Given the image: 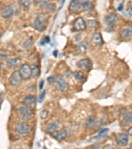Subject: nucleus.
Segmentation results:
<instances>
[{
  "mask_svg": "<svg viewBox=\"0 0 132 149\" xmlns=\"http://www.w3.org/2000/svg\"><path fill=\"white\" fill-rule=\"evenodd\" d=\"M48 17L45 13H40L36 17L34 21V27L39 31H42L46 28V24Z\"/></svg>",
  "mask_w": 132,
  "mask_h": 149,
  "instance_id": "1",
  "label": "nucleus"
},
{
  "mask_svg": "<svg viewBox=\"0 0 132 149\" xmlns=\"http://www.w3.org/2000/svg\"><path fill=\"white\" fill-rule=\"evenodd\" d=\"M19 74L22 80H26L32 77V70L31 66L27 64H25L21 66L20 70H19Z\"/></svg>",
  "mask_w": 132,
  "mask_h": 149,
  "instance_id": "2",
  "label": "nucleus"
},
{
  "mask_svg": "<svg viewBox=\"0 0 132 149\" xmlns=\"http://www.w3.org/2000/svg\"><path fill=\"white\" fill-rule=\"evenodd\" d=\"M19 114L20 118L22 119L23 121H28L31 119L32 115H33V112L32 109L29 108L25 107H21L19 109Z\"/></svg>",
  "mask_w": 132,
  "mask_h": 149,
  "instance_id": "3",
  "label": "nucleus"
},
{
  "mask_svg": "<svg viewBox=\"0 0 132 149\" xmlns=\"http://www.w3.org/2000/svg\"><path fill=\"white\" fill-rule=\"evenodd\" d=\"M55 81H56L57 87L59 91L63 92V91H65L67 90L68 88V84L62 75L57 74L56 78H55Z\"/></svg>",
  "mask_w": 132,
  "mask_h": 149,
  "instance_id": "4",
  "label": "nucleus"
},
{
  "mask_svg": "<svg viewBox=\"0 0 132 149\" xmlns=\"http://www.w3.org/2000/svg\"><path fill=\"white\" fill-rule=\"evenodd\" d=\"M73 27L77 31H83L86 29L87 24L83 19L79 17L73 22Z\"/></svg>",
  "mask_w": 132,
  "mask_h": 149,
  "instance_id": "5",
  "label": "nucleus"
},
{
  "mask_svg": "<svg viewBox=\"0 0 132 149\" xmlns=\"http://www.w3.org/2000/svg\"><path fill=\"white\" fill-rule=\"evenodd\" d=\"M22 78L21 77L19 71H15L13 72L9 78V83L13 86H17L21 84Z\"/></svg>",
  "mask_w": 132,
  "mask_h": 149,
  "instance_id": "6",
  "label": "nucleus"
},
{
  "mask_svg": "<svg viewBox=\"0 0 132 149\" xmlns=\"http://www.w3.org/2000/svg\"><path fill=\"white\" fill-rule=\"evenodd\" d=\"M15 131L17 133L21 135H27L31 131V127L27 123H22L17 125L15 127Z\"/></svg>",
  "mask_w": 132,
  "mask_h": 149,
  "instance_id": "7",
  "label": "nucleus"
},
{
  "mask_svg": "<svg viewBox=\"0 0 132 149\" xmlns=\"http://www.w3.org/2000/svg\"><path fill=\"white\" fill-rule=\"evenodd\" d=\"M36 103V97L34 95H29L27 96L23 100V104L24 105L25 107H27L29 108V109H33L35 106Z\"/></svg>",
  "mask_w": 132,
  "mask_h": 149,
  "instance_id": "8",
  "label": "nucleus"
},
{
  "mask_svg": "<svg viewBox=\"0 0 132 149\" xmlns=\"http://www.w3.org/2000/svg\"><path fill=\"white\" fill-rule=\"evenodd\" d=\"M128 136L126 133H121L117 137L116 141L118 145L127 146L128 144Z\"/></svg>",
  "mask_w": 132,
  "mask_h": 149,
  "instance_id": "9",
  "label": "nucleus"
},
{
  "mask_svg": "<svg viewBox=\"0 0 132 149\" xmlns=\"http://www.w3.org/2000/svg\"><path fill=\"white\" fill-rule=\"evenodd\" d=\"M67 135V133L65 129H61L54 132L52 133V137L59 141H62L65 139Z\"/></svg>",
  "mask_w": 132,
  "mask_h": 149,
  "instance_id": "10",
  "label": "nucleus"
},
{
  "mask_svg": "<svg viewBox=\"0 0 132 149\" xmlns=\"http://www.w3.org/2000/svg\"><path fill=\"white\" fill-rule=\"evenodd\" d=\"M91 43L93 45L99 46L103 44V40L100 33H95L91 38Z\"/></svg>",
  "mask_w": 132,
  "mask_h": 149,
  "instance_id": "11",
  "label": "nucleus"
},
{
  "mask_svg": "<svg viewBox=\"0 0 132 149\" xmlns=\"http://www.w3.org/2000/svg\"><path fill=\"white\" fill-rule=\"evenodd\" d=\"M77 66L79 68L82 69H89L91 68L93 66V63L89 59L85 58V59H82L79 60L77 64Z\"/></svg>",
  "mask_w": 132,
  "mask_h": 149,
  "instance_id": "12",
  "label": "nucleus"
},
{
  "mask_svg": "<svg viewBox=\"0 0 132 149\" xmlns=\"http://www.w3.org/2000/svg\"><path fill=\"white\" fill-rule=\"evenodd\" d=\"M88 43L86 41H83L77 44L76 46V51L78 54H84L88 50Z\"/></svg>",
  "mask_w": 132,
  "mask_h": 149,
  "instance_id": "13",
  "label": "nucleus"
},
{
  "mask_svg": "<svg viewBox=\"0 0 132 149\" xmlns=\"http://www.w3.org/2000/svg\"><path fill=\"white\" fill-rule=\"evenodd\" d=\"M14 10L10 5H6L1 11V15L5 19H10L13 15Z\"/></svg>",
  "mask_w": 132,
  "mask_h": 149,
  "instance_id": "14",
  "label": "nucleus"
},
{
  "mask_svg": "<svg viewBox=\"0 0 132 149\" xmlns=\"http://www.w3.org/2000/svg\"><path fill=\"white\" fill-rule=\"evenodd\" d=\"M82 5V1H72L70 2L69 5V10L71 12H77L81 8Z\"/></svg>",
  "mask_w": 132,
  "mask_h": 149,
  "instance_id": "15",
  "label": "nucleus"
},
{
  "mask_svg": "<svg viewBox=\"0 0 132 149\" xmlns=\"http://www.w3.org/2000/svg\"><path fill=\"white\" fill-rule=\"evenodd\" d=\"M118 19V17H117V15L114 13H110L107 15L104 19V22L108 26H113V25L116 23Z\"/></svg>",
  "mask_w": 132,
  "mask_h": 149,
  "instance_id": "16",
  "label": "nucleus"
},
{
  "mask_svg": "<svg viewBox=\"0 0 132 149\" xmlns=\"http://www.w3.org/2000/svg\"><path fill=\"white\" fill-rule=\"evenodd\" d=\"M21 59L19 58H14L7 60L6 62V66L9 68H14L21 64Z\"/></svg>",
  "mask_w": 132,
  "mask_h": 149,
  "instance_id": "17",
  "label": "nucleus"
},
{
  "mask_svg": "<svg viewBox=\"0 0 132 149\" xmlns=\"http://www.w3.org/2000/svg\"><path fill=\"white\" fill-rule=\"evenodd\" d=\"M122 36L123 37H130L132 36V26H127L122 31Z\"/></svg>",
  "mask_w": 132,
  "mask_h": 149,
  "instance_id": "18",
  "label": "nucleus"
},
{
  "mask_svg": "<svg viewBox=\"0 0 132 149\" xmlns=\"http://www.w3.org/2000/svg\"><path fill=\"white\" fill-rule=\"evenodd\" d=\"M59 126V123L57 121H54L48 125V128H47V132L50 133H53L54 132L56 131V129L57 127Z\"/></svg>",
  "mask_w": 132,
  "mask_h": 149,
  "instance_id": "19",
  "label": "nucleus"
},
{
  "mask_svg": "<svg viewBox=\"0 0 132 149\" xmlns=\"http://www.w3.org/2000/svg\"><path fill=\"white\" fill-rule=\"evenodd\" d=\"M93 5L90 1H82L81 8L85 11H91L93 9Z\"/></svg>",
  "mask_w": 132,
  "mask_h": 149,
  "instance_id": "20",
  "label": "nucleus"
},
{
  "mask_svg": "<svg viewBox=\"0 0 132 149\" xmlns=\"http://www.w3.org/2000/svg\"><path fill=\"white\" fill-rule=\"evenodd\" d=\"M73 75L74 78H75V80H77L78 82H82V81H83L85 79L84 74L81 72L75 71L73 73Z\"/></svg>",
  "mask_w": 132,
  "mask_h": 149,
  "instance_id": "21",
  "label": "nucleus"
},
{
  "mask_svg": "<svg viewBox=\"0 0 132 149\" xmlns=\"http://www.w3.org/2000/svg\"><path fill=\"white\" fill-rule=\"evenodd\" d=\"M31 70H32V77L37 78L40 75V70L37 66L33 65L31 66Z\"/></svg>",
  "mask_w": 132,
  "mask_h": 149,
  "instance_id": "22",
  "label": "nucleus"
},
{
  "mask_svg": "<svg viewBox=\"0 0 132 149\" xmlns=\"http://www.w3.org/2000/svg\"><path fill=\"white\" fill-rule=\"evenodd\" d=\"M87 25H88L89 27H90L92 29H97L99 28V23L97 21L94 20H90L87 21Z\"/></svg>",
  "mask_w": 132,
  "mask_h": 149,
  "instance_id": "23",
  "label": "nucleus"
},
{
  "mask_svg": "<svg viewBox=\"0 0 132 149\" xmlns=\"http://www.w3.org/2000/svg\"><path fill=\"white\" fill-rule=\"evenodd\" d=\"M123 117L124 120L128 123L132 124V113L129 111H125L123 113Z\"/></svg>",
  "mask_w": 132,
  "mask_h": 149,
  "instance_id": "24",
  "label": "nucleus"
},
{
  "mask_svg": "<svg viewBox=\"0 0 132 149\" xmlns=\"http://www.w3.org/2000/svg\"><path fill=\"white\" fill-rule=\"evenodd\" d=\"M46 8L49 13H54L56 11V4H54L53 3H48V5H47V6H46Z\"/></svg>",
  "mask_w": 132,
  "mask_h": 149,
  "instance_id": "25",
  "label": "nucleus"
},
{
  "mask_svg": "<svg viewBox=\"0 0 132 149\" xmlns=\"http://www.w3.org/2000/svg\"><path fill=\"white\" fill-rule=\"evenodd\" d=\"M87 125L89 127H93L95 125V119L93 117H89L87 120Z\"/></svg>",
  "mask_w": 132,
  "mask_h": 149,
  "instance_id": "26",
  "label": "nucleus"
},
{
  "mask_svg": "<svg viewBox=\"0 0 132 149\" xmlns=\"http://www.w3.org/2000/svg\"><path fill=\"white\" fill-rule=\"evenodd\" d=\"M9 56V54L7 50L4 49L0 50V59H5Z\"/></svg>",
  "mask_w": 132,
  "mask_h": 149,
  "instance_id": "27",
  "label": "nucleus"
},
{
  "mask_svg": "<svg viewBox=\"0 0 132 149\" xmlns=\"http://www.w3.org/2000/svg\"><path fill=\"white\" fill-rule=\"evenodd\" d=\"M108 132V129H103L100 131L99 133V135L97 136V137H103L104 136L106 135V134Z\"/></svg>",
  "mask_w": 132,
  "mask_h": 149,
  "instance_id": "28",
  "label": "nucleus"
},
{
  "mask_svg": "<svg viewBox=\"0 0 132 149\" xmlns=\"http://www.w3.org/2000/svg\"><path fill=\"white\" fill-rule=\"evenodd\" d=\"M21 4L25 8L28 9L30 7V5H31V3H30V1H27V0H22V1H21Z\"/></svg>",
  "mask_w": 132,
  "mask_h": 149,
  "instance_id": "29",
  "label": "nucleus"
},
{
  "mask_svg": "<svg viewBox=\"0 0 132 149\" xmlns=\"http://www.w3.org/2000/svg\"><path fill=\"white\" fill-rule=\"evenodd\" d=\"M48 117V112L46 110H42L40 113V117L42 119H45Z\"/></svg>",
  "mask_w": 132,
  "mask_h": 149,
  "instance_id": "30",
  "label": "nucleus"
},
{
  "mask_svg": "<svg viewBox=\"0 0 132 149\" xmlns=\"http://www.w3.org/2000/svg\"><path fill=\"white\" fill-rule=\"evenodd\" d=\"M45 95H46V91H44L41 94L39 95V97H38V103H42L43 101V100L45 97Z\"/></svg>",
  "mask_w": 132,
  "mask_h": 149,
  "instance_id": "31",
  "label": "nucleus"
},
{
  "mask_svg": "<svg viewBox=\"0 0 132 149\" xmlns=\"http://www.w3.org/2000/svg\"><path fill=\"white\" fill-rule=\"evenodd\" d=\"M49 42H50V39H49V37H44L43 39H42L41 42H40V44H42V45H44V44L48 43Z\"/></svg>",
  "mask_w": 132,
  "mask_h": 149,
  "instance_id": "32",
  "label": "nucleus"
},
{
  "mask_svg": "<svg viewBox=\"0 0 132 149\" xmlns=\"http://www.w3.org/2000/svg\"><path fill=\"white\" fill-rule=\"evenodd\" d=\"M93 149H103V148L102 147L101 144H95L93 146Z\"/></svg>",
  "mask_w": 132,
  "mask_h": 149,
  "instance_id": "33",
  "label": "nucleus"
},
{
  "mask_svg": "<svg viewBox=\"0 0 132 149\" xmlns=\"http://www.w3.org/2000/svg\"><path fill=\"white\" fill-rule=\"evenodd\" d=\"M47 80H48V82H49V83H53L55 81V79H54V78L53 77V76H50V77H48V78H47Z\"/></svg>",
  "mask_w": 132,
  "mask_h": 149,
  "instance_id": "34",
  "label": "nucleus"
},
{
  "mask_svg": "<svg viewBox=\"0 0 132 149\" xmlns=\"http://www.w3.org/2000/svg\"><path fill=\"white\" fill-rule=\"evenodd\" d=\"M44 82L43 80H42L39 84V89H42V88H43V87H44Z\"/></svg>",
  "mask_w": 132,
  "mask_h": 149,
  "instance_id": "35",
  "label": "nucleus"
},
{
  "mask_svg": "<svg viewBox=\"0 0 132 149\" xmlns=\"http://www.w3.org/2000/svg\"><path fill=\"white\" fill-rule=\"evenodd\" d=\"M103 149H116V148H115L114 146H112L111 145H107V146H104Z\"/></svg>",
  "mask_w": 132,
  "mask_h": 149,
  "instance_id": "36",
  "label": "nucleus"
},
{
  "mask_svg": "<svg viewBox=\"0 0 132 149\" xmlns=\"http://www.w3.org/2000/svg\"><path fill=\"white\" fill-rule=\"evenodd\" d=\"M123 9V4L122 3V4H120V5L118 6V10L119 11H122Z\"/></svg>",
  "mask_w": 132,
  "mask_h": 149,
  "instance_id": "37",
  "label": "nucleus"
},
{
  "mask_svg": "<svg viewBox=\"0 0 132 149\" xmlns=\"http://www.w3.org/2000/svg\"><path fill=\"white\" fill-rule=\"evenodd\" d=\"M128 13H129V15H132V5L129 6L128 8Z\"/></svg>",
  "mask_w": 132,
  "mask_h": 149,
  "instance_id": "38",
  "label": "nucleus"
},
{
  "mask_svg": "<svg viewBox=\"0 0 132 149\" xmlns=\"http://www.w3.org/2000/svg\"><path fill=\"white\" fill-rule=\"evenodd\" d=\"M128 133H129V135H131V137H132V127H130V128L129 129V130H128Z\"/></svg>",
  "mask_w": 132,
  "mask_h": 149,
  "instance_id": "39",
  "label": "nucleus"
},
{
  "mask_svg": "<svg viewBox=\"0 0 132 149\" xmlns=\"http://www.w3.org/2000/svg\"><path fill=\"white\" fill-rule=\"evenodd\" d=\"M1 67H2V65H1V64L0 63V70H1Z\"/></svg>",
  "mask_w": 132,
  "mask_h": 149,
  "instance_id": "40",
  "label": "nucleus"
},
{
  "mask_svg": "<svg viewBox=\"0 0 132 149\" xmlns=\"http://www.w3.org/2000/svg\"><path fill=\"white\" fill-rule=\"evenodd\" d=\"M1 37V33H0V37Z\"/></svg>",
  "mask_w": 132,
  "mask_h": 149,
  "instance_id": "41",
  "label": "nucleus"
},
{
  "mask_svg": "<svg viewBox=\"0 0 132 149\" xmlns=\"http://www.w3.org/2000/svg\"><path fill=\"white\" fill-rule=\"evenodd\" d=\"M45 149H46V148H45Z\"/></svg>",
  "mask_w": 132,
  "mask_h": 149,
  "instance_id": "42",
  "label": "nucleus"
}]
</instances>
